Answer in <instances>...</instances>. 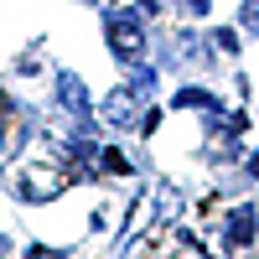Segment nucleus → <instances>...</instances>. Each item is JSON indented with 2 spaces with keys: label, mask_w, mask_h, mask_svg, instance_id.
I'll list each match as a JSON object with an SVG mask.
<instances>
[{
  "label": "nucleus",
  "mask_w": 259,
  "mask_h": 259,
  "mask_svg": "<svg viewBox=\"0 0 259 259\" xmlns=\"http://www.w3.org/2000/svg\"><path fill=\"white\" fill-rule=\"evenodd\" d=\"M0 259H6V239H0Z\"/></svg>",
  "instance_id": "obj_11"
},
{
  "label": "nucleus",
  "mask_w": 259,
  "mask_h": 259,
  "mask_svg": "<svg viewBox=\"0 0 259 259\" xmlns=\"http://www.w3.org/2000/svg\"><path fill=\"white\" fill-rule=\"evenodd\" d=\"M57 104H62L78 124H89V94H83L78 73H57Z\"/></svg>",
  "instance_id": "obj_4"
},
{
  "label": "nucleus",
  "mask_w": 259,
  "mask_h": 259,
  "mask_svg": "<svg viewBox=\"0 0 259 259\" xmlns=\"http://www.w3.org/2000/svg\"><path fill=\"white\" fill-rule=\"evenodd\" d=\"M244 31L259 36V0H244Z\"/></svg>",
  "instance_id": "obj_7"
},
{
  "label": "nucleus",
  "mask_w": 259,
  "mask_h": 259,
  "mask_svg": "<svg viewBox=\"0 0 259 259\" xmlns=\"http://www.w3.org/2000/svg\"><path fill=\"white\" fill-rule=\"evenodd\" d=\"M182 6H187L192 16H202V11H207V0H182Z\"/></svg>",
  "instance_id": "obj_9"
},
{
  "label": "nucleus",
  "mask_w": 259,
  "mask_h": 259,
  "mask_svg": "<svg viewBox=\"0 0 259 259\" xmlns=\"http://www.w3.org/2000/svg\"><path fill=\"white\" fill-rule=\"evenodd\" d=\"M68 177H73V171H62V166H41V161H31V166H21L16 187H21V197H26V202H47V197H57V192L68 187Z\"/></svg>",
  "instance_id": "obj_1"
},
{
  "label": "nucleus",
  "mask_w": 259,
  "mask_h": 259,
  "mask_svg": "<svg viewBox=\"0 0 259 259\" xmlns=\"http://www.w3.org/2000/svg\"><path fill=\"white\" fill-rule=\"evenodd\" d=\"M26 259H62V254H57V249H41V244H36V249H26Z\"/></svg>",
  "instance_id": "obj_8"
},
{
  "label": "nucleus",
  "mask_w": 259,
  "mask_h": 259,
  "mask_svg": "<svg viewBox=\"0 0 259 259\" xmlns=\"http://www.w3.org/2000/svg\"><path fill=\"white\" fill-rule=\"evenodd\" d=\"M249 177H254V182H259V156H254V161H249Z\"/></svg>",
  "instance_id": "obj_10"
},
{
  "label": "nucleus",
  "mask_w": 259,
  "mask_h": 259,
  "mask_svg": "<svg viewBox=\"0 0 259 259\" xmlns=\"http://www.w3.org/2000/svg\"><path fill=\"white\" fill-rule=\"evenodd\" d=\"M140 99H135V89H114L109 99H104V124H114V130H135L140 124Z\"/></svg>",
  "instance_id": "obj_2"
},
{
  "label": "nucleus",
  "mask_w": 259,
  "mask_h": 259,
  "mask_svg": "<svg viewBox=\"0 0 259 259\" xmlns=\"http://www.w3.org/2000/svg\"><path fill=\"white\" fill-rule=\"evenodd\" d=\"M109 52H114V57H124V62L145 52V31H140L130 16H114V21H109Z\"/></svg>",
  "instance_id": "obj_3"
},
{
  "label": "nucleus",
  "mask_w": 259,
  "mask_h": 259,
  "mask_svg": "<svg viewBox=\"0 0 259 259\" xmlns=\"http://www.w3.org/2000/svg\"><path fill=\"white\" fill-rule=\"evenodd\" d=\"M177 109H218V104H212V94H202V89H182Z\"/></svg>",
  "instance_id": "obj_6"
},
{
  "label": "nucleus",
  "mask_w": 259,
  "mask_h": 259,
  "mask_svg": "<svg viewBox=\"0 0 259 259\" xmlns=\"http://www.w3.org/2000/svg\"><path fill=\"white\" fill-rule=\"evenodd\" d=\"M228 233H233V244H249L254 239V207H233L228 212Z\"/></svg>",
  "instance_id": "obj_5"
}]
</instances>
